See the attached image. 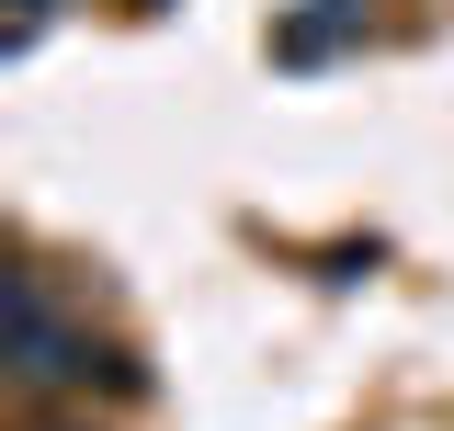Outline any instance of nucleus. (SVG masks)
Masks as SVG:
<instances>
[{"label":"nucleus","mask_w":454,"mask_h":431,"mask_svg":"<svg viewBox=\"0 0 454 431\" xmlns=\"http://www.w3.org/2000/svg\"><path fill=\"white\" fill-rule=\"evenodd\" d=\"M352 35V0H330V12H295L284 23V57H318V46H340Z\"/></svg>","instance_id":"f257e3e1"}]
</instances>
